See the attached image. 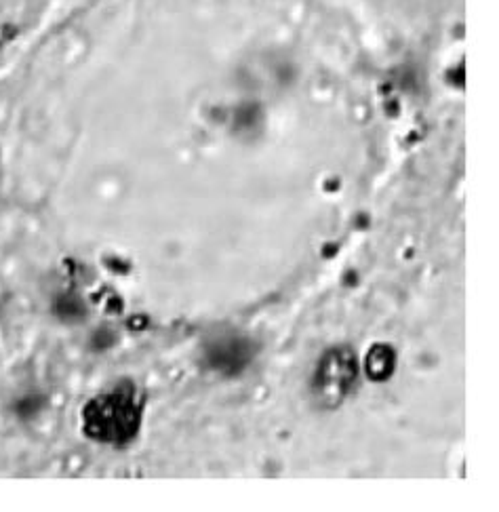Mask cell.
Masks as SVG:
<instances>
[{"label": "cell", "instance_id": "obj_1", "mask_svg": "<svg viewBox=\"0 0 499 512\" xmlns=\"http://www.w3.org/2000/svg\"><path fill=\"white\" fill-rule=\"evenodd\" d=\"M144 416V397L133 382H121L91 399L83 409V432L108 445L131 443Z\"/></svg>", "mask_w": 499, "mask_h": 512}, {"label": "cell", "instance_id": "obj_2", "mask_svg": "<svg viewBox=\"0 0 499 512\" xmlns=\"http://www.w3.org/2000/svg\"><path fill=\"white\" fill-rule=\"evenodd\" d=\"M358 378L356 352L342 346L325 352L314 373L312 395L318 405L335 409L350 395Z\"/></svg>", "mask_w": 499, "mask_h": 512}, {"label": "cell", "instance_id": "obj_3", "mask_svg": "<svg viewBox=\"0 0 499 512\" xmlns=\"http://www.w3.org/2000/svg\"><path fill=\"white\" fill-rule=\"evenodd\" d=\"M205 359L213 371L232 378L243 373L253 363L255 346L251 338L238 336V333H222V336L213 338L207 344Z\"/></svg>", "mask_w": 499, "mask_h": 512}, {"label": "cell", "instance_id": "obj_4", "mask_svg": "<svg viewBox=\"0 0 499 512\" xmlns=\"http://www.w3.org/2000/svg\"><path fill=\"white\" fill-rule=\"evenodd\" d=\"M367 378L371 382H386L396 369V352L386 344H375L367 354Z\"/></svg>", "mask_w": 499, "mask_h": 512}, {"label": "cell", "instance_id": "obj_5", "mask_svg": "<svg viewBox=\"0 0 499 512\" xmlns=\"http://www.w3.org/2000/svg\"><path fill=\"white\" fill-rule=\"evenodd\" d=\"M57 312L62 314L64 319L72 321V319H76V317H83L85 310H83L81 302H76V300H72V298H64V300L57 302Z\"/></svg>", "mask_w": 499, "mask_h": 512}]
</instances>
